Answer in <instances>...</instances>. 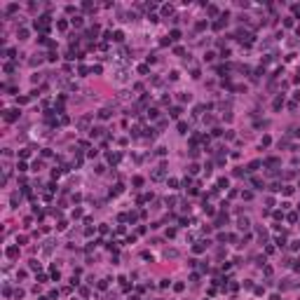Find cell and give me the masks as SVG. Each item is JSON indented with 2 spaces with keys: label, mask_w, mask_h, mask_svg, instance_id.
<instances>
[{
  "label": "cell",
  "mask_w": 300,
  "mask_h": 300,
  "mask_svg": "<svg viewBox=\"0 0 300 300\" xmlns=\"http://www.w3.org/2000/svg\"><path fill=\"white\" fill-rule=\"evenodd\" d=\"M70 21H73V26H82V16H73Z\"/></svg>",
  "instance_id": "obj_24"
},
{
  "label": "cell",
  "mask_w": 300,
  "mask_h": 300,
  "mask_svg": "<svg viewBox=\"0 0 300 300\" xmlns=\"http://www.w3.org/2000/svg\"><path fill=\"white\" fill-rule=\"evenodd\" d=\"M99 117H101V120H108V117H110V110H108V108H103V110H99Z\"/></svg>",
  "instance_id": "obj_11"
},
{
  "label": "cell",
  "mask_w": 300,
  "mask_h": 300,
  "mask_svg": "<svg viewBox=\"0 0 300 300\" xmlns=\"http://www.w3.org/2000/svg\"><path fill=\"white\" fill-rule=\"evenodd\" d=\"M134 185H136V188H138V185H143V178H141V176H136V178H134Z\"/></svg>",
  "instance_id": "obj_29"
},
{
  "label": "cell",
  "mask_w": 300,
  "mask_h": 300,
  "mask_svg": "<svg viewBox=\"0 0 300 300\" xmlns=\"http://www.w3.org/2000/svg\"><path fill=\"white\" fill-rule=\"evenodd\" d=\"M239 227H241V230H249V227H251L249 218H239Z\"/></svg>",
  "instance_id": "obj_6"
},
{
  "label": "cell",
  "mask_w": 300,
  "mask_h": 300,
  "mask_svg": "<svg viewBox=\"0 0 300 300\" xmlns=\"http://www.w3.org/2000/svg\"><path fill=\"white\" fill-rule=\"evenodd\" d=\"M113 40L122 42V40H124V33H122V31H115V33H113Z\"/></svg>",
  "instance_id": "obj_8"
},
{
  "label": "cell",
  "mask_w": 300,
  "mask_h": 300,
  "mask_svg": "<svg viewBox=\"0 0 300 300\" xmlns=\"http://www.w3.org/2000/svg\"><path fill=\"white\" fill-rule=\"evenodd\" d=\"M183 288H185V284H183V281H176V284H173V291H178V293H181Z\"/></svg>",
  "instance_id": "obj_18"
},
{
  "label": "cell",
  "mask_w": 300,
  "mask_h": 300,
  "mask_svg": "<svg viewBox=\"0 0 300 300\" xmlns=\"http://www.w3.org/2000/svg\"><path fill=\"white\" fill-rule=\"evenodd\" d=\"M218 188H227V178H218Z\"/></svg>",
  "instance_id": "obj_28"
},
{
  "label": "cell",
  "mask_w": 300,
  "mask_h": 300,
  "mask_svg": "<svg viewBox=\"0 0 300 300\" xmlns=\"http://www.w3.org/2000/svg\"><path fill=\"white\" fill-rule=\"evenodd\" d=\"M7 256H10V258H16V256H19V249H16V246H10V249H7Z\"/></svg>",
  "instance_id": "obj_7"
},
{
  "label": "cell",
  "mask_w": 300,
  "mask_h": 300,
  "mask_svg": "<svg viewBox=\"0 0 300 300\" xmlns=\"http://www.w3.org/2000/svg\"><path fill=\"white\" fill-rule=\"evenodd\" d=\"M101 131H103L101 127H94V129H89V134H92V138H99V136H101Z\"/></svg>",
  "instance_id": "obj_9"
},
{
  "label": "cell",
  "mask_w": 300,
  "mask_h": 300,
  "mask_svg": "<svg viewBox=\"0 0 300 300\" xmlns=\"http://www.w3.org/2000/svg\"><path fill=\"white\" fill-rule=\"evenodd\" d=\"M181 113H183V108H181V105H176V108H171V113H169V115H171L173 120H178V117H181Z\"/></svg>",
  "instance_id": "obj_4"
},
{
  "label": "cell",
  "mask_w": 300,
  "mask_h": 300,
  "mask_svg": "<svg viewBox=\"0 0 300 300\" xmlns=\"http://www.w3.org/2000/svg\"><path fill=\"white\" fill-rule=\"evenodd\" d=\"M99 288H101V291L108 288V279H101V281H99Z\"/></svg>",
  "instance_id": "obj_21"
},
{
  "label": "cell",
  "mask_w": 300,
  "mask_h": 300,
  "mask_svg": "<svg viewBox=\"0 0 300 300\" xmlns=\"http://www.w3.org/2000/svg\"><path fill=\"white\" fill-rule=\"evenodd\" d=\"M28 265H31V270H40V263H38V260H31Z\"/></svg>",
  "instance_id": "obj_25"
},
{
  "label": "cell",
  "mask_w": 300,
  "mask_h": 300,
  "mask_svg": "<svg viewBox=\"0 0 300 300\" xmlns=\"http://www.w3.org/2000/svg\"><path fill=\"white\" fill-rule=\"evenodd\" d=\"M16 117H19V110H16V108H12V110H5V120H7V122H14Z\"/></svg>",
  "instance_id": "obj_2"
},
{
  "label": "cell",
  "mask_w": 300,
  "mask_h": 300,
  "mask_svg": "<svg viewBox=\"0 0 300 300\" xmlns=\"http://www.w3.org/2000/svg\"><path fill=\"white\" fill-rule=\"evenodd\" d=\"M155 134H157V129H152V127H148V129H146V136H148V138H152Z\"/></svg>",
  "instance_id": "obj_22"
},
{
  "label": "cell",
  "mask_w": 300,
  "mask_h": 300,
  "mask_svg": "<svg viewBox=\"0 0 300 300\" xmlns=\"http://www.w3.org/2000/svg\"><path fill=\"white\" fill-rule=\"evenodd\" d=\"M35 28H40V31H47V28H49V16L45 14V16H40V19H35Z\"/></svg>",
  "instance_id": "obj_1"
},
{
  "label": "cell",
  "mask_w": 300,
  "mask_h": 300,
  "mask_svg": "<svg viewBox=\"0 0 300 300\" xmlns=\"http://www.w3.org/2000/svg\"><path fill=\"white\" fill-rule=\"evenodd\" d=\"M162 12H164V14H167V16H169V14H171V12H173V7H171V5H164V7H162Z\"/></svg>",
  "instance_id": "obj_26"
},
{
  "label": "cell",
  "mask_w": 300,
  "mask_h": 300,
  "mask_svg": "<svg viewBox=\"0 0 300 300\" xmlns=\"http://www.w3.org/2000/svg\"><path fill=\"white\" fill-rule=\"evenodd\" d=\"M260 164H263L260 160H253V162L249 164V171H256V169H260Z\"/></svg>",
  "instance_id": "obj_10"
},
{
  "label": "cell",
  "mask_w": 300,
  "mask_h": 300,
  "mask_svg": "<svg viewBox=\"0 0 300 300\" xmlns=\"http://www.w3.org/2000/svg\"><path fill=\"white\" fill-rule=\"evenodd\" d=\"M178 38H181V31L173 28V31H171V40H178Z\"/></svg>",
  "instance_id": "obj_20"
},
{
  "label": "cell",
  "mask_w": 300,
  "mask_h": 300,
  "mask_svg": "<svg viewBox=\"0 0 300 300\" xmlns=\"http://www.w3.org/2000/svg\"><path fill=\"white\" fill-rule=\"evenodd\" d=\"M251 185H253L256 190H258V188H265V185H263V181H260V178H253V181H251Z\"/></svg>",
  "instance_id": "obj_17"
},
{
  "label": "cell",
  "mask_w": 300,
  "mask_h": 300,
  "mask_svg": "<svg viewBox=\"0 0 300 300\" xmlns=\"http://www.w3.org/2000/svg\"><path fill=\"white\" fill-rule=\"evenodd\" d=\"M178 131H181V134H188V124H185V122H178Z\"/></svg>",
  "instance_id": "obj_19"
},
{
  "label": "cell",
  "mask_w": 300,
  "mask_h": 300,
  "mask_svg": "<svg viewBox=\"0 0 300 300\" xmlns=\"http://www.w3.org/2000/svg\"><path fill=\"white\" fill-rule=\"evenodd\" d=\"M56 28H59V31H66V28H68V24H66V21H59V24H56Z\"/></svg>",
  "instance_id": "obj_27"
},
{
  "label": "cell",
  "mask_w": 300,
  "mask_h": 300,
  "mask_svg": "<svg viewBox=\"0 0 300 300\" xmlns=\"http://www.w3.org/2000/svg\"><path fill=\"white\" fill-rule=\"evenodd\" d=\"M117 160H120V155H117V152H108V162H110V164H115Z\"/></svg>",
  "instance_id": "obj_12"
},
{
  "label": "cell",
  "mask_w": 300,
  "mask_h": 300,
  "mask_svg": "<svg viewBox=\"0 0 300 300\" xmlns=\"http://www.w3.org/2000/svg\"><path fill=\"white\" fill-rule=\"evenodd\" d=\"M19 40H28V28H21V31H19Z\"/></svg>",
  "instance_id": "obj_16"
},
{
  "label": "cell",
  "mask_w": 300,
  "mask_h": 300,
  "mask_svg": "<svg viewBox=\"0 0 300 300\" xmlns=\"http://www.w3.org/2000/svg\"><path fill=\"white\" fill-rule=\"evenodd\" d=\"M87 124H89V117H82V120L78 122V127H80V129H87Z\"/></svg>",
  "instance_id": "obj_13"
},
{
  "label": "cell",
  "mask_w": 300,
  "mask_h": 300,
  "mask_svg": "<svg viewBox=\"0 0 300 300\" xmlns=\"http://www.w3.org/2000/svg\"><path fill=\"white\" fill-rule=\"evenodd\" d=\"M38 300H49V298H45V295H42V298H38Z\"/></svg>",
  "instance_id": "obj_32"
},
{
  "label": "cell",
  "mask_w": 300,
  "mask_h": 300,
  "mask_svg": "<svg viewBox=\"0 0 300 300\" xmlns=\"http://www.w3.org/2000/svg\"><path fill=\"white\" fill-rule=\"evenodd\" d=\"M263 164H265V167H279V160H277V157H270V160H265Z\"/></svg>",
  "instance_id": "obj_5"
},
{
  "label": "cell",
  "mask_w": 300,
  "mask_h": 300,
  "mask_svg": "<svg viewBox=\"0 0 300 300\" xmlns=\"http://www.w3.org/2000/svg\"><path fill=\"white\" fill-rule=\"evenodd\" d=\"M293 267H295V270H300V260H295V263H293Z\"/></svg>",
  "instance_id": "obj_31"
},
{
  "label": "cell",
  "mask_w": 300,
  "mask_h": 300,
  "mask_svg": "<svg viewBox=\"0 0 300 300\" xmlns=\"http://www.w3.org/2000/svg\"><path fill=\"white\" fill-rule=\"evenodd\" d=\"M206 246H209V241H197L195 246H192V251H195V253H202V251H206Z\"/></svg>",
  "instance_id": "obj_3"
},
{
  "label": "cell",
  "mask_w": 300,
  "mask_h": 300,
  "mask_svg": "<svg viewBox=\"0 0 300 300\" xmlns=\"http://www.w3.org/2000/svg\"><path fill=\"white\" fill-rule=\"evenodd\" d=\"M225 220H227V216H223V214H220V216H218V220H216V223H218V225H223V223H225Z\"/></svg>",
  "instance_id": "obj_30"
},
{
  "label": "cell",
  "mask_w": 300,
  "mask_h": 300,
  "mask_svg": "<svg viewBox=\"0 0 300 300\" xmlns=\"http://www.w3.org/2000/svg\"><path fill=\"white\" fill-rule=\"evenodd\" d=\"M281 192H284V195H293V188H291V185H284V188H281Z\"/></svg>",
  "instance_id": "obj_23"
},
{
  "label": "cell",
  "mask_w": 300,
  "mask_h": 300,
  "mask_svg": "<svg viewBox=\"0 0 300 300\" xmlns=\"http://www.w3.org/2000/svg\"><path fill=\"white\" fill-rule=\"evenodd\" d=\"M281 105H284V96H279V99H274V110H279Z\"/></svg>",
  "instance_id": "obj_14"
},
{
  "label": "cell",
  "mask_w": 300,
  "mask_h": 300,
  "mask_svg": "<svg viewBox=\"0 0 300 300\" xmlns=\"http://www.w3.org/2000/svg\"><path fill=\"white\" fill-rule=\"evenodd\" d=\"M122 190H124V185H122V183H117V185L113 188V195H122Z\"/></svg>",
  "instance_id": "obj_15"
}]
</instances>
